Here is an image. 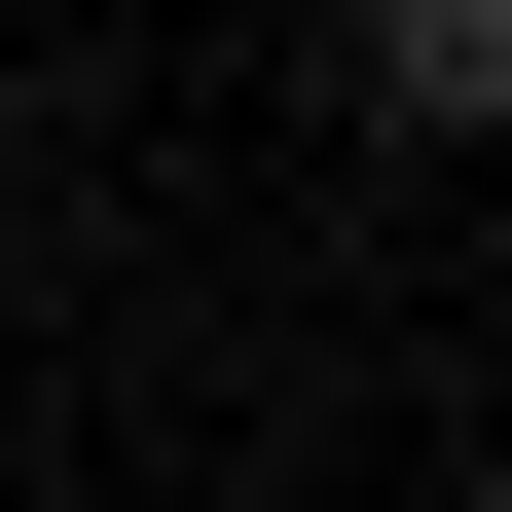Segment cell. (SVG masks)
Returning <instances> with one entry per match:
<instances>
[{
	"label": "cell",
	"instance_id": "1",
	"mask_svg": "<svg viewBox=\"0 0 512 512\" xmlns=\"http://www.w3.org/2000/svg\"><path fill=\"white\" fill-rule=\"evenodd\" d=\"M366 110H403V147H476V110H512V0H366Z\"/></svg>",
	"mask_w": 512,
	"mask_h": 512
}]
</instances>
